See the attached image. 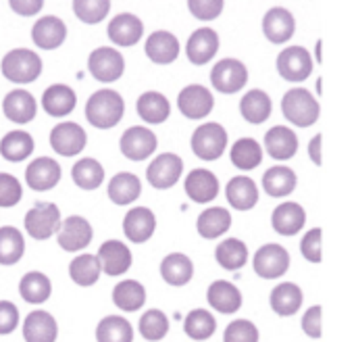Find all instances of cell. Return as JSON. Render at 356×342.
I'll list each match as a JSON object with an SVG mask.
<instances>
[{
  "label": "cell",
  "mask_w": 356,
  "mask_h": 342,
  "mask_svg": "<svg viewBox=\"0 0 356 342\" xmlns=\"http://www.w3.org/2000/svg\"><path fill=\"white\" fill-rule=\"evenodd\" d=\"M21 196H23L21 182L10 173H0V207H4V209L15 207V205H19Z\"/></svg>",
  "instance_id": "816d5d0a"
},
{
  "label": "cell",
  "mask_w": 356,
  "mask_h": 342,
  "mask_svg": "<svg viewBox=\"0 0 356 342\" xmlns=\"http://www.w3.org/2000/svg\"><path fill=\"white\" fill-rule=\"evenodd\" d=\"M321 313H323V309L319 307V305H315V307H311L305 316H302V330H305V334L309 336V339H321V334H323V328H321Z\"/></svg>",
  "instance_id": "9f6ffc18"
},
{
  "label": "cell",
  "mask_w": 356,
  "mask_h": 342,
  "mask_svg": "<svg viewBox=\"0 0 356 342\" xmlns=\"http://www.w3.org/2000/svg\"><path fill=\"white\" fill-rule=\"evenodd\" d=\"M265 148L275 161H288L298 153V136L286 125H275L265 134Z\"/></svg>",
  "instance_id": "4316f807"
},
{
  "label": "cell",
  "mask_w": 356,
  "mask_h": 342,
  "mask_svg": "<svg viewBox=\"0 0 356 342\" xmlns=\"http://www.w3.org/2000/svg\"><path fill=\"white\" fill-rule=\"evenodd\" d=\"M313 56L305 46H288L277 56V73L288 81H305L313 73Z\"/></svg>",
  "instance_id": "30bf717a"
},
{
  "label": "cell",
  "mask_w": 356,
  "mask_h": 342,
  "mask_svg": "<svg viewBox=\"0 0 356 342\" xmlns=\"http://www.w3.org/2000/svg\"><path fill=\"white\" fill-rule=\"evenodd\" d=\"M77 104V94L67 84H52L42 94V109L50 117H65Z\"/></svg>",
  "instance_id": "d4e9b609"
},
{
  "label": "cell",
  "mask_w": 356,
  "mask_h": 342,
  "mask_svg": "<svg viewBox=\"0 0 356 342\" xmlns=\"http://www.w3.org/2000/svg\"><path fill=\"white\" fill-rule=\"evenodd\" d=\"M0 69L13 84H31L42 73V59L29 48H13L2 56Z\"/></svg>",
  "instance_id": "3957f363"
},
{
  "label": "cell",
  "mask_w": 356,
  "mask_h": 342,
  "mask_svg": "<svg viewBox=\"0 0 356 342\" xmlns=\"http://www.w3.org/2000/svg\"><path fill=\"white\" fill-rule=\"evenodd\" d=\"M156 146H159L156 134L150 127H142V125L127 127L119 140V148L123 157L129 161H146L148 157L154 155Z\"/></svg>",
  "instance_id": "ba28073f"
},
{
  "label": "cell",
  "mask_w": 356,
  "mask_h": 342,
  "mask_svg": "<svg viewBox=\"0 0 356 342\" xmlns=\"http://www.w3.org/2000/svg\"><path fill=\"white\" fill-rule=\"evenodd\" d=\"M8 6H10L17 15L29 17V15H35V13L42 10V8H44V2H42V0H10Z\"/></svg>",
  "instance_id": "6f0895ef"
},
{
  "label": "cell",
  "mask_w": 356,
  "mask_h": 342,
  "mask_svg": "<svg viewBox=\"0 0 356 342\" xmlns=\"http://www.w3.org/2000/svg\"><path fill=\"white\" fill-rule=\"evenodd\" d=\"M269 303H271V309L282 318L296 316L302 307V290L294 282H282L271 290Z\"/></svg>",
  "instance_id": "d6a6232c"
},
{
  "label": "cell",
  "mask_w": 356,
  "mask_h": 342,
  "mask_svg": "<svg viewBox=\"0 0 356 342\" xmlns=\"http://www.w3.org/2000/svg\"><path fill=\"white\" fill-rule=\"evenodd\" d=\"M219 50V33L211 27H200L196 31L190 33L188 38V46H186V54L188 61L194 65H207L209 61L215 59Z\"/></svg>",
  "instance_id": "d6986e66"
},
{
  "label": "cell",
  "mask_w": 356,
  "mask_h": 342,
  "mask_svg": "<svg viewBox=\"0 0 356 342\" xmlns=\"http://www.w3.org/2000/svg\"><path fill=\"white\" fill-rule=\"evenodd\" d=\"M106 192H108V199L115 205H121V207L123 205H131L142 194V182H140V178L136 173L121 171L115 178H111Z\"/></svg>",
  "instance_id": "e575fe53"
},
{
  "label": "cell",
  "mask_w": 356,
  "mask_h": 342,
  "mask_svg": "<svg viewBox=\"0 0 356 342\" xmlns=\"http://www.w3.org/2000/svg\"><path fill=\"white\" fill-rule=\"evenodd\" d=\"M60 165L50 157H38L25 169V184L35 192L52 190L60 182Z\"/></svg>",
  "instance_id": "9a60e30c"
},
{
  "label": "cell",
  "mask_w": 356,
  "mask_h": 342,
  "mask_svg": "<svg viewBox=\"0 0 356 342\" xmlns=\"http://www.w3.org/2000/svg\"><path fill=\"white\" fill-rule=\"evenodd\" d=\"M31 153H33V138L29 132L13 130L0 140V155L10 163L25 161Z\"/></svg>",
  "instance_id": "ab89813d"
},
{
  "label": "cell",
  "mask_w": 356,
  "mask_h": 342,
  "mask_svg": "<svg viewBox=\"0 0 356 342\" xmlns=\"http://www.w3.org/2000/svg\"><path fill=\"white\" fill-rule=\"evenodd\" d=\"M215 330H217V322L213 313H209L207 309H194L184 320V332L192 341H207L215 334Z\"/></svg>",
  "instance_id": "7dc6e473"
},
{
  "label": "cell",
  "mask_w": 356,
  "mask_h": 342,
  "mask_svg": "<svg viewBox=\"0 0 356 342\" xmlns=\"http://www.w3.org/2000/svg\"><path fill=\"white\" fill-rule=\"evenodd\" d=\"M156 230V217L148 207H134L123 217V232L125 238L134 244L148 242Z\"/></svg>",
  "instance_id": "e0dca14e"
},
{
  "label": "cell",
  "mask_w": 356,
  "mask_h": 342,
  "mask_svg": "<svg viewBox=\"0 0 356 342\" xmlns=\"http://www.w3.org/2000/svg\"><path fill=\"white\" fill-rule=\"evenodd\" d=\"M100 270L106 276H123L131 267V251L121 240H106L100 244L96 255Z\"/></svg>",
  "instance_id": "ac0fdd59"
},
{
  "label": "cell",
  "mask_w": 356,
  "mask_h": 342,
  "mask_svg": "<svg viewBox=\"0 0 356 342\" xmlns=\"http://www.w3.org/2000/svg\"><path fill=\"white\" fill-rule=\"evenodd\" d=\"M100 263L96 259V255L83 253L79 257H75L69 263V278L77 284V286H94L100 278Z\"/></svg>",
  "instance_id": "f6af8a7d"
},
{
  "label": "cell",
  "mask_w": 356,
  "mask_h": 342,
  "mask_svg": "<svg viewBox=\"0 0 356 342\" xmlns=\"http://www.w3.org/2000/svg\"><path fill=\"white\" fill-rule=\"evenodd\" d=\"M225 196H227V203L234 209H238V211H250L259 203L257 182L252 178H246V176L232 178L227 182V186H225Z\"/></svg>",
  "instance_id": "f546056e"
},
{
  "label": "cell",
  "mask_w": 356,
  "mask_h": 342,
  "mask_svg": "<svg viewBox=\"0 0 356 342\" xmlns=\"http://www.w3.org/2000/svg\"><path fill=\"white\" fill-rule=\"evenodd\" d=\"M186 194L190 196V201L198 203V205H207L211 201L217 199L219 194V180L213 171L209 169H192L186 178Z\"/></svg>",
  "instance_id": "603a6c76"
},
{
  "label": "cell",
  "mask_w": 356,
  "mask_h": 342,
  "mask_svg": "<svg viewBox=\"0 0 356 342\" xmlns=\"http://www.w3.org/2000/svg\"><path fill=\"white\" fill-rule=\"evenodd\" d=\"M167 332H169V318L161 309H150L140 318V336L144 341H163Z\"/></svg>",
  "instance_id": "c3c4849f"
},
{
  "label": "cell",
  "mask_w": 356,
  "mask_h": 342,
  "mask_svg": "<svg viewBox=\"0 0 356 342\" xmlns=\"http://www.w3.org/2000/svg\"><path fill=\"white\" fill-rule=\"evenodd\" d=\"M60 211L54 203H35L25 213V230L35 240L52 238L60 228Z\"/></svg>",
  "instance_id": "5b68a950"
},
{
  "label": "cell",
  "mask_w": 356,
  "mask_h": 342,
  "mask_svg": "<svg viewBox=\"0 0 356 342\" xmlns=\"http://www.w3.org/2000/svg\"><path fill=\"white\" fill-rule=\"evenodd\" d=\"M71 178H73L77 188H81V190H96L104 182V167L96 159L86 157V159H81V161H77L73 165Z\"/></svg>",
  "instance_id": "7bdbcfd3"
},
{
  "label": "cell",
  "mask_w": 356,
  "mask_h": 342,
  "mask_svg": "<svg viewBox=\"0 0 356 342\" xmlns=\"http://www.w3.org/2000/svg\"><path fill=\"white\" fill-rule=\"evenodd\" d=\"M321 134H317L313 140H311V144H309V157H311V161L317 165V167H321Z\"/></svg>",
  "instance_id": "680465c9"
},
{
  "label": "cell",
  "mask_w": 356,
  "mask_h": 342,
  "mask_svg": "<svg viewBox=\"0 0 356 342\" xmlns=\"http://www.w3.org/2000/svg\"><path fill=\"white\" fill-rule=\"evenodd\" d=\"M261 334L259 328L250 320H236L225 328L223 341L225 342H259Z\"/></svg>",
  "instance_id": "f907efd6"
},
{
  "label": "cell",
  "mask_w": 356,
  "mask_h": 342,
  "mask_svg": "<svg viewBox=\"0 0 356 342\" xmlns=\"http://www.w3.org/2000/svg\"><path fill=\"white\" fill-rule=\"evenodd\" d=\"M67 38V25L63 19L54 15L40 17L31 27V40L42 50H54L58 48Z\"/></svg>",
  "instance_id": "7402d4cb"
},
{
  "label": "cell",
  "mask_w": 356,
  "mask_h": 342,
  "mask_svg": "<svg viewBox=\"0 0 356 342\" xmlns=\"http://www.w3.org/2000/svg\"><path fill=\"white\" fill-rule=\"evenodd\" d=\"M305 224H307V211L298 203H292V201L275 207V211L271 215V226L282 236L298 234L305 228Z\"/></svg>",
  "instance_id": "83f0119b"
},
{
  "label": "cell",
  "mask_w": 356,
  "mask_h": 342,
  "mask_svg": "<svg viewBox=\"0 0 356 342\" xmlns=\"http://www.w3.org/2000/svg\"><path fill=\"white\" fill-rule=\"evenodd\" d=\"M136 111L140 115V119L144 123H150V125H159V123H165L169 119V113H171V102L165 94L161 92H144L138 102H136Z\"/></svg>",
  "instance_id": "4dcf8cb0"
},
{
  "label": "cell",
  "mask_w": 356,
  "mask_h": 342,
  "mask_svg": "<svg viewBox=\"0 0 356 342\" xmlns=\"http://www.w3.org/2000/svg\"><path fill=\"white\" fill-rule=\"evenodd\" d=\"M290 261L292 259H290L288 249H284L282 244L269 242V244H263L254 253L252 267H254V272H257L259 278H263V280H275V278L286 276V272L290 270Z\"/></svg>",
  "instance_id": "8992f818"
},
{
  "label": "cell",
  "mask_w": 356,
  "mask_h": 342,
  "mask_svg": "<svg viewBox=\"0 0 356 342\" xmlns=\"http://www.w3.org/2000/svg\"><path fill=\"white\" fill-rule=\"evenodd\" d=\"M232 228V213L223 207H211L196 219V230L202 238L215 240Z\"/></svg>",
  "instance_id": "8d00e7d4"
},
{
  "label": "cell",
  "mask_w": 356,
  "mask_h": 342,
  "mask_svg": "<svg viewBox=\"0 0 356 342\" xmlns=\"http://www.w3.org/2000/svg\"><path fill=\"white\" fill-rule=\"evenodd\" d=\"M321 244H323V232L321 228H313L305 234L300 242V253L311 263H321Z\"/></svg>",
  "instance_id": "db71d44e"
},
{
  "label": "cell",
  "mask_w": 356,
  "mask_h": 342,
  "mask_svg": "<svg viewBox=\"0 0 356 342\" xmlns=\"http://www.w3.org/2000/svg\"><path fill=\"white\" fill-rule=\"evenodd\" d=\"M19 295L29 305H42L52 295L50 278L42 272H27L19 282Z\"/></svg>",
  "instance_id": "74e56055"
},
{
  "label": "cell",
  "mask_w": 356,
  "mask_h": 342,
  "mask_svg": "<svg viewBox=\"0 0 356 342\" xmlns=\"http://www.w3.org/2000/svg\"><path fill=\"white\" fill-rule=\"evenodd\" d=\"M296 31L294 15L284 6H273L263 17V33L273 44H286Z\"/></svg>",
  "instance_id": "2e32d148"
},
{
  "label": "cell",
  "mask_w": 356,
  "mask_h": 342,
  "mask_svg": "<svg viewBox=\"0 0 356 342\" xmlns=\"http://www.w3.org/2000/svg\"><path fill=\"white\" fill-rule=\"evenodd\" d=\"M19 326V309L10 301H0V334H10Z\"/></svg>",
  "instance_id": "11a10c76"
},
{
  "label": "cell",
  "mask_w": 356,
  "mask_h": 342,
  "mask_svg": "<svg viewBox=\"0 0 356 342\" xmlns=\"http://www.w3.org/2000/svg\"><path fill=\"white\" fill-rule=\"evenodd\" d=\"M271 111H273V102L265 90L254 88L248 94H244L240 100V115L252 125L265 123L271 117Z\"/></svg>",
  "instance_id": "1f68e13d"
},
{
  "label": "cell",
  "mask_w": 356,
  "mask_h": 342,
  "mask_svg": "<svg viewBox=\"0 0 356 342\" xmlns=\"http://www.w3.org/2000/svg\"><path fill=\"white\" fill-rule=\"evenodd\" d=\"M144 50H146V56L152 63L169 65V63L177 61V56H179V40L171 31L159 29V31H152L148 36V40L144 44Z\"/></svg>",
  "instance_id": "cb8c5ba5"
},
{
  "label": "cell",
  "mask_w": 356,
  "mask_h": 342,
  "mask_svg": "<svg viewBox=\"0 0 356 342\" xmlns=\"http://www.w3.org/2000/svg\"><path fill=\"white\" fill-rule=\"evenodd\" d=\"M227 148V132L221 123L209 121L194 130L192 153L202 161H217Z\"/></svg>",
  "instance_id": "277c9868"
},
{
  "label": "cell",
  "mask_w": 356,
  "mask_h": 342,
  "mask_svg": "<svg viewBox=\"0 0 356 342\" xmlns=\"http://www.w3.org/2000/svg\"><path fill=\"white\" fill-rule=\"evenodd\" d=\"M161 276L169 286H186L194 276V263L184 253H171L161 261Z\"/></svg>",
  "instance_id": "d590c367"
},
{
  "label": "cell",
  "mask_w": 356,
  "mask_h": 342,
  "mask_svg": "<svg viewBox=\"0 0 356 342\" xmlns=\"http://www.w3.org/2000/svg\"><path fill=\"white\" fill-rule=\"evenodd\" d=\"M207 301L209 305L219 311V313H236L242 307V293L236 284L227 282V280H217L209 286L207 290Z\"/></svg>",
  "instance_id": "484cf974"
},
{
  "label": "cell",
  "mask_w": 356,
  "mask_h": 342,
  "mask_svg": "<svg viewBox=\"0 0 356 342\" xmlns=\"http://www.w3.org/2000/svg\"><path fill=\"white\" fill-rule=\"evenodd\" d=\"M88 136L79 123L63 121L50 132V146L60 157H75L86 148Z\"/></svg>",
  "instance_id": "5bb4252c"
},
{
  "label": "cell",
  "mask_w": 356,
  "mask_h": 342,
  "mask_svg": "<svg viewBox=\"0 0 356 342\" xmlns=\"http://www.w3.org/2000/svg\"><path fill=\"white\" fill-rule=\"evenodd\" d=\"M113 303L127 313L140 311L146 303V288L138 280H123L113 288Z\"/></svg>",
  "instance_id": "f35d334b"
},
{
  "label": "cell",
  "mask_w": 356,
  "mask_h": 342,
  "mask_svg": "<svg viewBox=\"0 0 356 342\" xmlns=\"http://www.w3.org/2000/svg\"><path fill=\"white\" fill-rule=\"evenodd\" d=\"M184 173V161L179 155L173 153H163L159 155L146 169L148 184L156 190H167L173 188Z\"/></svg>",
  "instance_id": "8fae6325"
},
{
  "label": "cell",
  "mask_w": 356,
  "mask_h": 342,
  "mask_svg": "<svg viewBox=\"0 0 356 342\" xmlns=\"http://www.w3.org/2000/svg\"><path fill=\"white\" fill-rule=\"evenodd\" d=\"M284 117L296 127H311L319 121V100L307 88H292L282 98Z\"/></svg>",
  "instance_id": "7a4b0ae2"
},
{
  "label": "cell",
  "mask_w": 356,
  "mask_h": 342,
  "mask_svg": "<svg viewBox=\"0 0 356 342\" xmlns=\"http://www.w3.org/2000/svg\"><path fill=\"white\" fill-rule=\"evenodd\" d=\"M98 342H134V328L121 316H106L96 328Z\"/></svg>",
  "instance_id": "ee69618b"
},
{
  "label": "cell",
  "mask_w": 356,
  "mask_h": 342,
  "mask_svg": "<svg viewBox=\"0 0 356 342\" xmlns=\"http://www.w3.org/2000/svg\"><path fill=\"white\" fill-rule=\"evenodd\" d=\"M215 107V96L207 86L190 84L177 94V109L188 119H204Z\"/></svg>",
  "instance_id": "4fadbf2b"
},
{
  "label": "cell",
  "mask_w": 356,
  "mask_h": 342,
  "mask_svg": "<svg viewBox=\"0 0 356 342\" xmlns=\"http://www.w3.org/2000/svg\"><path fill=\"white\" fill-rule=\"evenodd\" d=\"M71 8L79 21H83L88 25H96L108 15L111 2L108 0H73Z\"/></svg>",
  "instance_id": "681fc988"
},
{
  "label": "cell",
  "mask_w": 356,
  "mask_h": 342,
  "mask_svg": "<svg viewBox=\"0 0 356 342\" xmlns=\"http://www.w3.org/2000/svg\"><path fill=\"white\" fill-rule=\"evenodd\" d=\"M296 184H298L296 171L286 165H273L263 176V188L271 199H282L292 194L296 190Z\"/></svg>",
  "instance_id": "836d02e7"
},
{
  "label": "cell",
  "mask_w": 356,
  "mask_h": 342,
  "mask_svg": "<svg viewBox=\"0 0 356 342\" xmlns=\"http://www.w3.org/2000/svg\"><path fill=\"white\" fill-rule=\"evenodd\" d=\"M58 324L48 311H31L23 320L25 342H56Z\"/></svg>",
  "instance_id": "f1b7e54d"
},
{
  "label": "cell",
  "mask_w": 356,
  "mask_h": 342,
  "mask_svg": "<svg viewBox=\"0 0 356 342\" xmlns=\"http://www.w3.org/2000/svg\"><path fill=\"white\" fill-rule=\"evenodd\" d=\"M225 8V2L223 0H190L188 2V10L200 19V21H213L217 19Z\"/></svg>",
  "instance_id": "f5cc1de1"
},
{
  "label": "cell",
  "mask_w": 356,
  "mask_h": 342,
  "mask_svg": "<svg viewBox=\"0 0 356 342\" xmlns=\"http://www.w3.org/2000/svg\"><path fill=\"white\" fill-rule=\"evenodd\" d=\"M321 44H323V42L319 40V42H317V61H321Z\"/></svg>",
  "instance_id": "91938a15"
},
{
  "label": "cell",
  "mask_w": 356,
  "mask_h": 342,
  "mask_svg": "<svg viewBox=\"0 0 356 342\" xmlns=\"http://www.w3.org/2000/svg\"><path fill=\"white\" fill-rule=\"evenodd\" d=\"M2 113L8 121L17 123V125H25L29 121H33L35 113H38V102L35 98L23 90V88H17L13 92H8L2 100Z\"/></svg>",
  "instance_id": "ffe728a7"
},
{
  "label": "cell",
  "mask_w": 356,
  "mask_h": 342,
  "mask_svg": "<svg viewBox=\"0 0 356 342\" xmlns=\"http://www.w3.org/2000/svg\"><path fill=\"white\" fill-rule=\"evenodd\" d=\"M23 255H25L23 234L13 226L0 228V265H15L17 261H21Z\"/></svg>",
  "instance_id": "bcb514c9"
},
{
  "label": "cell",
  "mask_w": 356,
  "mask_h": 342,
  "mask_svg": "<svg viewBox=\"0 0 356 342\" xmlns=\"http://www.w3.org/2000/svg\"><path fill=\"white\" fill-rule=\"evenodd\" d=\"M125 115V100L119 92L102 88L94 92L86 102V119L98 130L115 127Z\"/></svg>",
  "instance_id": "6da1fadb"
},
{
  "label": "cell",
  "mask_w": 356,
  "mask_h": 342,
  "mask_svg": "<svg viewBox=\"0 0 356 342\" xmlns=\"http://www.w3.org/2000/svg\"><path fill=\"white\" fill-rule=\"evenodd\" d=\"M217 263L227 272H238L248 261V247L240 238H227L215 249Z\"/></svg>",
  "instance_id": "60d3db41"
},
{
  "label": "cell",
  "mask_w": 356,
  "mask_h": 342,
  "mask_svg": "<svg viewBox=\"0 0 356 342\" xmlns=\"http://www.w3.org/2000/svg\"><path fill=\"white\" fill-rule=\"evenodd\" d=\"M106 33H108V40L117 46H134L140 42L144 33V23L134 13H121L111 19Z\"/></svg>",
  "instance_id": "44dd1931"
},
{
  "label": "cell",
  "mask_w": 356,
  "mask_h": 342,
  "mask_svg": "<svg viewBox=\"0 0 356 342\" xmlns=\"http://www.w3.org/2000/svg\"><path fill=\"white\" fill-rule=\"evenodd\" d=\"M232 163L242 171H252L263 163V146L254 138H240L229 150Z\"/></svg>",
  "instance_id": "b9f144b4"
},
{
  "label": "cell",
  "mask_w": 356,
  "mask_h": 342,
  "mask_svg": "<svg viewBox=\"0 0 356 342\" xmlns=\"http://www.w3.org/2000/svg\"><path fill=\"white\" fill-rule=\"evenodd\" d=\"M88 71L98 81L111 84V81H117L123 75L125 59H123V54L117 48L100 46V48L90 52V56H88Z\"/></svg>",
  "instance_id": "52a82bcc"
},
{
  "label": "cell",
  "mask_w": 356,
  "mask_h": 342,
  "mask_svg": "<svg viewBox=\"0 0 356 342\" xmlns=\"http://www.w3.org/2000/svg\"><path fill=\"white\" fill-rule=\"evenodd\" d=\"M94 238V230L90 221L81 215H71L60 221V228L56 232V240L63 251L67 253H77L86 249Z\"/></svg>",
  "instance_id": "7c38bea8"
},
{
  "label": "cell",
  "mask_w": 356,
  "mask_h": 342,
  "mask_svg": "<svg viewBox=\"0 0 356 342\" xmlns=\"http://www.w3.org/2000/svg\"><path fill=\"white\" fill-rule=\"evenodd\" d=\"M248 81V69L238 59H223L211 71V84L221 94H236Z\"/></svg>",
  "instance_id": "9c48e42d"
}]
</instances>
